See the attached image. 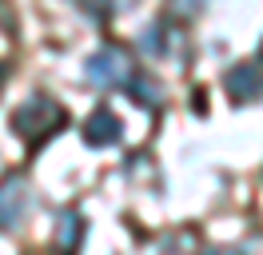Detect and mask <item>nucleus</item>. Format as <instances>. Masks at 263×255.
<instances>
[{"label":"nucleus","mask_w":263,"mask_h":255,"mask_svg":"<svg viewBox=\"0 0 263 255\" xmlns=\"http://www.w3.org/2000/svg\"><path fill=\"white\" fill-rule=\"evenodd\" d=\"M64 124H68V112L60 108L52 96H40V92H36L32 100H24V104L12 112L16 136H24L28 143H44L48 136H56Z\"/></svg>","instance_id":"nucleus-1"},{"label":"nucleus","mask_w":263,"mask_h":255,"mask_svg":"<svg viewBox=\"0 0 263 255\" xmlns=\"http://www.w3.org/2000/svg\"><path fill=\"white\" fill-rule=\"evenodd\" d=\"M88 80L96 84V88H124L136 72H132V56L124 52V48H116V44H104L96 48L92 56H88Z\"/></svg>","instance_id":"nucleus-2"},{"label":"nucleus","mask_w":263,"mask_h":255,"mask_svg":"<svg viewBox=\"0 0 263 255\" xmlns=\"http://www.w3.org/2000/svg\"><path fill=\"white\" fill-rule=\"evenodd\" d=\"M28 179L20 172L4 175L0 179V231H12V227H20V220H24V211H28Z\"/></svg>","instance_id":"nucleus-3"},{"label":"nucleus","mask_w":263,"mask_h":255,"mask_svg":"<svg viewBox=\"0 0 263 255\" xmlns=\"http://www.w3.org/2000/svg\"><path fill=\"white\" fill-rule=\"evenodd\" d=\"M223 88L235 104H251V100H263V72L255 64H235L223 72Z\"/></svg>","instance_id":"nucleus-4"},{"label":"nucleus","mask_w":263,"mask_h":255,"mask_svg":"<svg viewBox=\"0 0 263 255\" xmlns=\"http://www.w3.org/2000/svg\"><path fill=\"white\" fill-rule=\"evenodd\" d=\"M120 136H124V128H120V120L108 108H96L84 120V143L88 148H116Z\"/></svg>","instance_id":"nucleus-5"},{"label":"nucleus","mask_w":263,"mask_h":255,"mask_svg":"<svg viewBox=\"0 0 263 255\" xmlns=\"http://www.w3.org/2000/svg\"><path fill=\"white\" fill-rule=\"evenodd\" d=\"M80 235H84L80 211H64V215H60V227H56V247H60L64 255H72L76 247H80Z\"/></svg>","instance_id":"nucleus-6"},{"label":"nucleus","mask_w":263,"mask_h":255,"mask_svg":"<svg viewBox=\"0 0 263 255\" xmlns=\"http://www.w3.org/2000/svg\"><path fill=\"white\" fill-rule=\"evenodd\" d=\"M124 88H128V96L140 104V108H160V104H164V92H160V84L152 76H132Z\"/></svg>","instance_id":"nucleus-7"},{"label":"nucleus","mask_w":263,"mask_h":255,"mask_svg":"<svg viewBox=\"0 0 263 255\" xmlns=\"http://www.w3.org/2000/svg\"><path fill=\"white\" fill-rule=\"evenodd\" d=\"M140 44L148 48V52H156V56H160V52H167V40H164V24H148V28H144V36H140Z\"/></svg>","instance_id":"nucleus-8"},{"label":"nucleus","mask_w":263,"mask_h":255,"mask_svg":"<svg viewBox=\"0 0 263 255\" xmlns=\"http://www.w3.org/2000/svg\"><path fill=\"white\" fill-rule=\"evenodd\" d=\"M80 8L88 16H96V20H108V16H116V4L112 0H80Z\"/></svg>","instance_id":"nucleus-9"},{"label":"nucleus","mask_w":263,"mask_h":255,"mask_svg":"<svg viewBox=\"0 0 263 255\" xmlns=\"http://www.w3.org/2000/svg\"><path fill=\"white\" fill-rule=\"evenodd\" d=\"M167 8H172V16H183V20H192V16H196L203 4H199V0H172Z\"/></svg>","instance_id":"nucleus-10"},{"label":"nucleus","mask_w":263,"mask_h":255,"mask_svg":"<svg viewBox=\"0 0 263 255\" xmlns=\"http://www.w3.org/2000/svg\"><path fill=\"white\" fill-rule=\"evenodd\" d=\"M112 4H116V12H128L132 4H136V0H112Z\"/></svg>","instance_id":"nucleus-11"},{"label":"nucleus","mask_w":263,"mask_h":255,"mask_svg":"<svg viewBox=\"0 0 263 255\" xmlns=\"http://www.w3.org/2000/svg\"><path fill=\"white\" fill-rule=\"evenodd\" d=\"M208 255H239V251H235V247H212Z\"/></svg>","instance_id":"nucleus-12"}]
</instances>
